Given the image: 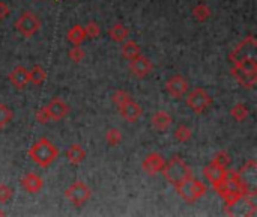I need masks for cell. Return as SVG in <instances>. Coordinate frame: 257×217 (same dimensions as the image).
Listing matches in <instances>:
<instances>
[{
    "label": "cell",
    "instance_id": "5b68a950",
    "mask_svg": "<svg viewBox=\"0 0 257 217\" xmlns=\"http://www.w3.org/2000/svg\"><path fill=\"white\" fill-rule=\"evenodd\" d=\"M256 50H257L256 38L254 36H247L238 47L233 48L229 59H230L232 64H238L241 61H245V59H257Z\"/></svg>",
    "mask_w": 257,
    "mask_h": 217
},
{
    "label": "cell",
    "instance_id": "6da1fadb",
    "mask_svg": "<svg viewBox=\"0 0 257 217\" xmlns=\"http://www.w3.org/2000/svg\"><path fill=\"white\" fill-rule=\"evenodd\" d=\"M29 157L41 168H48L57 157H59V149L57 146L50 142L45 137H43L41 141L35 142L30 149H29Z\"/></svg>",
    "mask_w": 257,
    "mask_h": 217
},
{
    "label": "cell",
    "instance_id": "d4e9b609",
    "mask_svg": "<svg viewBox=\"0 0 257 217\" xmlns=\"http://www.w3.org/2000/svg\"><path fill=\"white\" fill-rule=\"evenodd\" d=\"M174 137H176V141L177 142H182V144H187L191 141V137H193V130L188 127V125H177V128L174 130Z\"/></svg>",
    "mask_w": 257,
    "mask_h": 217
},
{
    "label": "cell",
    "instance_id": "7a4b0ae2",
    "mask_svg": "<svg viewBox=\"0 0 257 217\" xmlns=\"http://www.w3.org/2000/svg\"><path fill=\"white\" fill-rule=\"evenodd\" d=\"M161 172L164 175V178L174 187L177 184H181L182 181H185L187 178H190V176H193L191 168L179 155H173L169 162H166Z\"/></svg>",
    "mask_w": 257,
    "mask_h": 217
},
{
    "label": "cell",
    "instance_id": "7402d4cb",
    "mask_svg": "<svg viewBox=\"0 0 257 217\" xmlns=\"http://www.w3.org/2000/svg\"><path fill=\"white\" fill-rule=\"evenodd\" d=\"M29 78L33 85H43L47 80V71L41 67V65H35L30 71H29Z\"/></svg>",
    "mask_w": 257,
    "mask_h": 217
},
{
    "label": "cell",
    "instance_id": "52a82bcc",
    "mask_svg": "<svg viewBox=\"0 0 257 217\" xmlns=\"http://www.w3.org/2000/svg\"><path fill=\"white\" fill-rule=\"evenodd\" d=\"M65 196L68 198V201L75 205V207H83L92 196V190L83 183V181H75L72 183L66 192H65Z\"/></svg>",
    "mask_w": 257,
    "mask_h": 217
},
{
    "label": "cell",
    "instance_id": "3957f363",
    "mask_svg": "<svg viewBox=\"0 0 257 217\" xmlns=\"http://www.w3.org/2000/svg\"><path fill=\"white\" fill-rule=\"evenodd\" d=\"M176 190H177V193H179V196L185 202L194 204L195 201H199L202 196L206 193V186L202 181L190 176V178H187L181 184H177Z\"/></svg>",
    "mask_w": 257,
    "mask_h": 217
},
{
    "label": "cell",
    "instance_id": "ac0fdd59",
    "mask_svg": "<svg viewBox=\"0 0 257 217\" xmlns=\"http://www.w3.org/2000/svg\"><path fill=\"white\" fill-rule=\"evenodd\" d=\"M66 159L71 165L74 166H78V165H82L86 159V151L83 149L82 145H78V144H74L68 148L66 151Z\"/></svg>",
    "mask_w": 257,
    "mask_h": 217
},
{
    "label": "cell",
    "instance_id": "4fadbf2b",
    "mask_svg": "<svg viewBox=\"0 0 257 217\" xmlns=\"http://www.w3.org/2000/svg\"><path fill=\"white\" fill-rule=\"evenodd\" d=\"M203 173L206 176V180L215 187L216 184H220L224 178H226V173H227V168H223L220 165H216V163H211L208 165L205 169H203Z\"/></svg>",
    "mask_w": 257,
    "mask_h": 217
},
{
    "label": "cell",
    "instance_id": "d6986e66",
    "mask_svg": "<svg viewBox=\"0 0 257 217\" xmlns=\"http://www.w3.org/2000/svg\"><path fill=\"white\" fill-rule=\"evenodd\" d=\"M108 36L113 39L114 43H124L129 36V30L124 26V24H114L110 30H108Z\"/></svg>",
    "mask_w": 257,
    "mask_h": 217
},
{
    "label": "cell",
    "instance_id": "ffe728a7",
    "mask_svg": "<svg viewBox=\"0 0 257 217\" xmlns=\"http://www.w3.org/2000/svg\"><path fill=\"white\" fill-rule=\"evenodd\" d=\"M140 46H138L135 41H129V39H127V41H124V46H122V56L125 59H128V61H131V59L140 56Z\"/></svg>",
    "mask_w": 257,
    "mask_h": 217
},
{
    "label": "cell",
    "instance_id": "30bf717a",
    "mask_svg": "<svg viewBox=\"0 0 257 217\" xmlns=\"http://www.w3.org/2000/svg\"><path fill=\"white\" fill-rule=\"evenodd\" d=\"M117 107H119V112H121L122 118L128 122L138 121L142 118V115H143L142 106L138 103H135L132 98H131V100H128V101H125V103H122L121 106H117Z\"/></svg>",
    "mask_w": 257,
    "mask_h": 217
},
{
    "label": "cell",
    "instance_id": "2e32d148",
    "mask_svg": "<svg viewBox=\"0 0 257 217\" xmlns=\"http://www.w3.org/2000/svg\"><path fill=\"white\" fill-rule=\"evenodd\" d=\"M21 186L29 193H38L44 187V180L41 178V176H38L36 173L30 172V173L24 175V178L21 180Z\"/></svg>",
    "mask_w": 257,
    "mask_h": 217
},
{
    "label": "cell",
    "instance_id": "f546056e",
    "mask_svg": "<svg viewBox=\"0 0 257 217\" xmlns=\"http://www.w3.org/2000/svg\"><path fill=\"white\" fill-rule=\"evenodd\" d=\"M69 59H71L72 62H75V64L82 62L83 59H85V50L80 46H74L69 50Z\"/></svg>",
    "mask_w": 257,
    "mask_h": 217
},
{
    "label": "cell",
    "instance_id": "f1b7e54d",
    "mask_svg": "<svg viewBox=\"0 0 257 217\" xmlns=\"http://www.w3.org/2000/svg\"><path fill=\"white\" fill-rule=\"evenodd\" d=\"M14 190L6 186V184H0V204H6L12 199Z\"/></svg>",
    "mask_w": 257,
    "mask_h": 217
},
{
    "label": "cell",
    "instance_id": "d6a6232c",
    "mask_svg": "<svg viewBox=\"0 0 257 217\" xmlns=\"http://www.w3.org/2000/svg\"><path fill=\"white\" fill-rule=\"evenodd\" d=\"M35 118H36V121H38L39 124H47V122L50 121V118H48V113H47L45 107L38 109V110H36Z\"/></svg>",
    "mask_w": 257,
    "mask_h": 217
},
{
    "label": "cell",
    "instance_id": "8fae6325",
    "mask_svg": "<svg viewBox=\"0 0 257 217\" xmlns=\"http://www.w3.org/2000/svg\"><path fill=\"white\" fill-rule=\"evenodd\" d=\"M129 71L137 77V78H145L148 74L152 71V62L146 56H137L129 61Z\"/></svg>",
    "mask_w": 257,
    "mask_h": 217
},
{
    "label": "cell",
    "instance_id": "4dcf8cb0",
    "mask_svg": "<svg viewBox=\"0 0 257 217\" xmlns=\"http://www.w3.org/2000/svg\"><path fill=\"white\" fill-rule=\"evenodd\" d=\"M131 98H132V96H131L128 92H125V91H116V92L113 94V96H111V100H113V103H114L116 106H121L122 103L131 100Z\"/></svg>",
    "mask_w": 257,
    "mask_h": 217
},
{
    "label": "cell",
    "instance_id": "44dd1931",
    "mask_svg": "<svg viewBox=\"0 0 257 217\" xmlns=\"http://www.w3.org/2000/svg\"><path fill=\"white\" fill-rule=\"evenodd\" d=\"M66 38H68V41H69L71 44H74V46H80V44L85 41V39H86V33H85L83 26H80V24L74 26V27L68 32Z\"/></svg>",
    "mask_w": 257,
    "mask_h": 217
},
{
    "label": "cell",
    "instance_id": "277c9868",
    "mask_svg": "<svg viewBox=\"0 0 257 217\" xmlns=\"http://www.w3.org/2000/svg\"><path fill=\"white\" fill-rule=\"evenodd\" d=\"M187 104L188 107L200 115L203 113L205 110H208L212 104V96L202 88H195L193 89L188 95H187Z\"/></svg>",
    "mask_w": 257,
    "mask_h": 217
},
{
    "label": "cell",
    "instance_id": "8992f818",
    "mask_svg": "<svg viewBox=\"0 0 257 217\" xmlns=\"http://www.w3.org/2000/svg\"><path fill=\"white\" fill-rule=\"evenodd\" d=\"M15 29L18 33H21L24 38H32L41 29V20H39L33 12H23L15 22Z\"/></svg>",
    "mask_w": 257,
    "mask_h": 217
},
{
    "label": "cell",
    "instance_id": "cb8c5ba5",
    "mask_svg": "<svg viewBox=\"0 0 257 217\" xmlns=\"http://www.w3.org/2000/svg\"><path fill=\"white\" fill-rule=\"evenodd\" d=\"M193 17L197 20V22L203 23V22H206V20L211 18V8L205 3H199L193 9Z\"/></svg>",
    "mask_w": 257,
    "mask_h": 217
},
{
    "label": "cell",
    "instance_id": "e575fe53",
    "mask_svg": "<svg viewBox=\"0 0 257 217\" xmlns=\"http://www.w3.org/2000/svg\"><path fill=\"white\" fill-rule=\"evenodd\" d=\"M0 216H5V211H0Z\"/></svg>",
    "mask_w": 257,
    "mask_h": 217
},
{
    "label": "cell",
    "instance_id": "484cf974",
    "mask_svg": "<svg viewBox=\"0 0 257 217\" xmlns=\"http://www.w3.org/2000/svg\"><path fill=\"white\" fill-rule=\"evenodd\" d=\"M14 118V112L3 103H0V128H5Z\"/></svg>",
    "mask_w": 257,
    "mask_h": 217
},
{
    "label": "cell",
    "instance_id": "1f68e13d",
    "mask_svg": "<svg viewBox=\"0 0 257 217\" xmlns=\"http://www.w3.org/2000/svg\"><path fill=\"white\" fill-rule=\"evenodd\" d=\"M214 163H216V165H220V166H223V168H227L229 165H230V155L226 152V151H220L218 154H216L215 157H214V160H212Z\"/></svg>",
    "mask_w": 257,
    "mask_h": 217
},
{
    "label": "cell",
    "instance_id": "ba28073f",
    "mask_svg": "<svg viewBox=\"0 0 257 217\" xmlns=\"http://www.w3.org/2000/svg\"><path fill=\"white\" fill-rule=\"evenodd\" d=\"M166 89L173 98L181 100V98L188 92V82L182 75L177 74V75H173V77L169 78L167 83H166Z\"/></svg>",
    "mask_w": 257,
    "mask_h": 217
},
{
    "label": "cell",
    "instance_id": "9c48e42d",
    "mask_svg": "<svg viewBox=\"0 0 257 217\" xmlns=\"http://www.w3.org/2000/svg\"><path fill=\"white\" fill-rule=\"evenodd\" d=\"M45 110L48 113L50 121H61V120H64V118L68 116L69 106L65 101L59 100V98H53V100L45 106Z\"/></svg>",
    "mask_w": 257,
    "mask_h": 217
},
{
    "label": "cell",
    "instance_id": "603a6c76",
    "mask_svg": "<svg viewBox=\"0 0 257 217\" xmlns=\"http://www.w3.org/2000/svg\"><path fill=\"white\" fill-rule=\"evenodd\" d=\"M230 115H232L233 120H236L238 122H242V121H245L247 118H248L250 110H248V107H247L245 104L238 103V104H235V106L230 109Z\"/></svg>",
    "mask_w": 257,
    "mask_h": 217
},
{
    "label": "cell",
    "instance_id": "7c38bea8",
    "mask_svg": "<svg viewBox=\"0 0 257 217\" xmlns=\"http://www.w3.org/2000/svg\"><path fill=\"white\" fill-rule=\"evenodd\" d=\"M164 163H166V160L160 152H150L143 160L142 168L148 175H156V173H160L163 170Z\"/></svg>",
    "mask_w": 257,
    "mask_h": 217
},
{
    "label": "cell",
    "instance_id": "5bb4252c",
    "mask_svg": "<svg viewBox=\"0 0 257 217\" xmlns=\"http://www.w3.org/2000/svg\"><path fill=\"white\" fill-rule=\"evenodd\" d=\"M9 82L14 88L17 89H24L27 83L30 82L29 78V70L24 67H17L11 71L9 74Z\"/></svg>",
    "mask_w": 257,
    "mask_h": 217
},
{
    "label": "cell",
    "instance_id": "9a60e30c",
    "mask_svg": "<svg viewBox=\"0 0 257 217\" xmlns=\"http://www.w3.org/2000/svg\"><path fill=\"white\" fill-rule=\"evenodd\" d=\"M232 74H233V77L236 78V80H238V83H239L241 86L247 88V89L254 88V85H256V82H257V74L247 72V71H244V70H241V68H238V67H235V65H233V68H232Z\"/></svg>",
    "mask_w": 257,
    "mask_h": 217
},
{
    "label": "cell",
    "instance_id": "83f0119b",
    "mask_svg": "<svg viewBox=\"0 0 257 217\" xmlns=\"http://www.w3.org/2000/svg\"><path fill=\"white\" fill-rule=\"evenodd\" d=\"M85 33H86V38L89 36V38H98L101 35V27L98 26V23H95V22H89L85 27Z\"/></svg>",
    "mask_w": 257,
    "mask_h": 217
},
{
    "label": "cell",
    "instance_id": "836d02e7",
    "mask_svg": "<svg viewBox=\"0 0 257 217\" xmlns=\"http://www.w3.org/2000/svg\"><path fill=\"white\" fill-rule=\"evenodd\" d=\"M9 15V6L3 2H0V20H3Z\"/></svg>",
    "mask_w": 257,
    "mask_h": 217
},
{
    "label": "cell",
    "instance_id": "4316f807",
    "mask_svg": "<svg viewBox=\"0 0 257 217\" xmlns=\"http://www.w3.org/2000/svg\"><path fill=\"white\" fill-rule=\"evenodd\" d=\"M106 141L110 146H117L122 142V133L119 128H110L106 134Z\"/></svg>",
    "mask_w": 257,
    "mask_h": 217
},
{
    "label": "cell",
    "instance_id": "e0dca14e",
    "mask_svg": "<svg viewBox=\"0 0 257 217\" xmlns=\"http://www.w3.org/2000/svg\"><path fill=\"white\" fill-rule=\"evenodd\" d=\"M150 122H152V125H153V128H155L156 131H167V130L170 128L173 120H171V116H170L167 112L160 110V112L153 113Z\"/></svg>",
    "mask_w": 257,
    "mask_h": 217
}]
</instances>
